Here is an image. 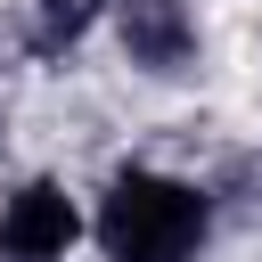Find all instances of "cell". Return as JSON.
Returning <instances> with one entry per match:
<instances>
[{
    "label": "cell",
    "instance_id": "obj_1",
    "mask_svg": "<svg viewBox=\"0 0 262 262\" xmlns=\"http://www.w3.org/2000/svg\"><path fill=\"white\" fill-rule=\"evenodd\" d=\"M205 229H213V205L188 180H164V172H115L106 196H98L106 262H196Z\"/></svg>",
    "mask_w": 262,
    "mask_h": 262
},
{
    "label": "cell",
    "instance_id": "obj_2",
    "mask_svg": "<svg viewBox=\"0 0 262 262\" xmlns=\"http://www.w3.org/2000/svg\"><path fill=\"white\" fill-rule=\"evenodd\" d=\"M74 237H82V213L57 180H25L0 205V262H66Z\"/></svg>",
    "mask_w": 262,
    "mask_h": 262
},
{
    "label": "cell",
    "instance_id": "obj_3",
    "mask_svg": "<svg viewBox=\"0 0 262 262\" xmlns=\"http://www.w3.org/2000/svg\"><path fill=\"white\" fill-rule=\"evenodd\" d=\"M123 49L147 74H188L196 66V16H188V0H123Z\"/></svg>",
    "mask_w": 262,
    "mask_h": 262
},
{
    "label": "cell",
    "instance_id": "obj_4",
    "mask_svg": "<svg viewBox=\"0 0 262 262\" xmlns=\"http://www.w3.org/2000/svg\"><path fill=\"white\" fill-rule=\"evenodd\" d=\"M98 8H115V0H41V49L82 41V33L98 25Z\"/></svg>",
    "mask_w": 262,
    "mask_h": 262
}]
</instances>
